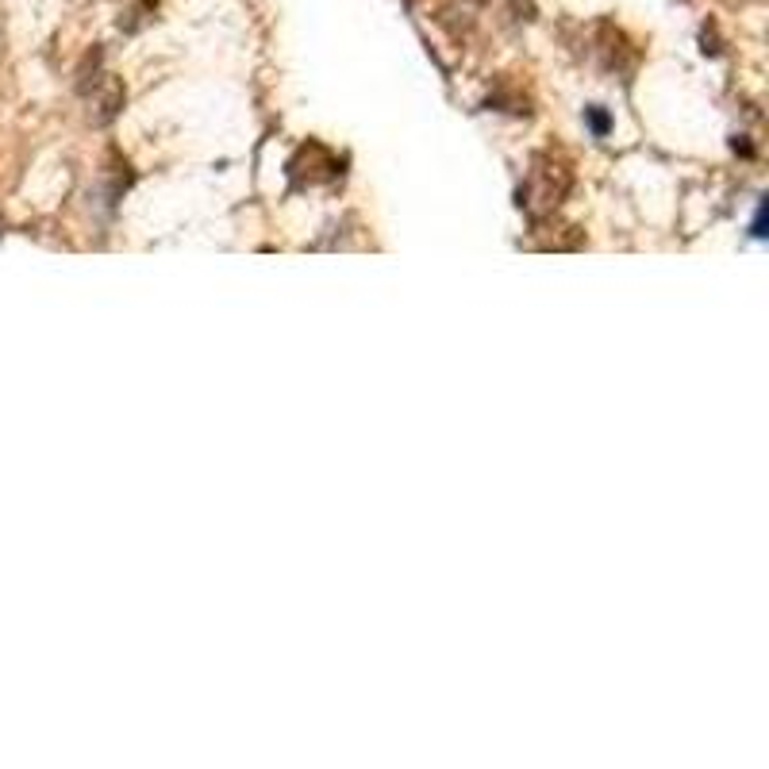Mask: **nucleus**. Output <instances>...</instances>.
Returning <instances> with one entry per match:
<instances>
[{"label":"nucleus","mask_w":769,"mask_h":769,"mask_svg":"<svg viewBox=\"0 0 769 769\" xmlns=\"http://www.w3.org/2000/svg\"><path fill=\"white\" fill-rule=\"evenodd\" d=\"M566 193H570V174H566V166H558V162H550V158H535V170L527 174L520 204L527 216L539 220V216H546V212H554Z\"/></svg>","instance_id":"1"},{"label":"nucleus","mask_w":769,"mask_h":769,"mask_svg":"<svg viewBox=\"0 0 769 769\" xmlns=\"http://www.w3.org/2000/svg\"><path fill=\"white\" fill-rule=\"evenodd\" d=\"M89 116H93V124H108L120 108H124V85L116 81L112 74L104 77H93V97H89Z\"/></svg>","instance_id":"2"},{"label":"nucleus","mask_w":769,"mask_h":769,"mask_svg":"<svg viewBox=\"0 0 769 769\" xmlns=\"http://www.w3.org/2000/svg\"><path fill=\"white\" fill-rule=\"evenodd\" d=\"M589 127H593L596 135L604 139V135H608V127H612V120H608V112H600V108H589Z\"/></svg>","instance_id":"3"}]
</instances>
